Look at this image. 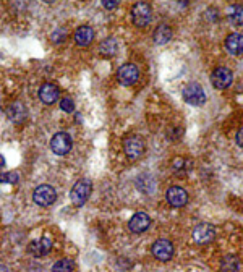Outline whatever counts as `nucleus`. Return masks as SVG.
<instances>
[{
  "instance_id": "nucleus-28",
  "label": "nucleus",
  "mask_w": 243,
  "mask_h": 272,
  "mask_svg": "<svg viewBox=\"0 0 243 272\" xmlns=\"http://www.w3.org/2000/svg\"><path fill=\"white\" fill-rule=\"evenodd\" d=\"M5 165V157L0 154V167H3Z\"/></svg>"
},
{
  "instance_id": "nucleus-24",
  "label": "nucleus",
  "mask_w": 243,
  "mask_h": 272,
  "mask_svg": "<svg viewBox=\"0 0 243 272\" xmlns=\"http://www.w3.org/2000/svg\"><path fill=\"white\" fill-rule=\"evenodd\" d=\"M230 18H232V21L235 23V25H239V26L242 25V7L240 5H234Z\"/></svg>"
},
{
  "instance_id": "nucleus-22",
  "label": "nucleus",
  "mask_w": 243,
  "mask_h": 272,
  "mask_svg": "<svg viewBox=\"0 0 243 272\" xmlns=\"http://www.w3.org/2000/svg\"><path fill=\"white\" fill-rule=\"evenodd\" d=\"M18 181V173L15 172H7V173H0V183H16Z\"/></svg>"
},
{
  "instance_id": "nucleus-16",
  "label": "nucleus",
  "mask_w": 243,
  "mask_h": 272,
  "mask_svg": "<svg viewBox=\"0 0 243 272\" xmlns=\"http://www.w3.org/2000/svg\"><path fill=\"white\" fill-rule=\"evenodd\" d=\"M94 39V31L90 26H80L75 31V42L80 47H88Z\"/></svg>"
},
{
  "instance_id": "nucleus-3",
  "label": "nucleus",
  "mask_w": 243,
  "mask_h": 272,
  "mask_svg": "<svg viewBox=\"0 0 243 272\" xmlns=\"http://www.w3.org/2000/svg\"><path fill=\"white\" fill-rule=\"evenodd\" d=\"M151 18H152V10H151V5L146 3V2H138L133 5L132 8V21L135 26L138 28H145L151 23Z\"/></svg>"
},
{
  "instance_id": "nucleus-17",
  "label": "nucleus",
  "mask_w": 243,
  "mask_h": 272,
  "mask_svg": "<svg viewBox=\"0 0 243 272\" xmlns=\"http://www.w3.org/2000/svg\"><path fill=\"white\" fill-rule=\"evenodd\" d=\"M172 28L167 25H159L154 31V42L156 44H167V42L172 39Z\"/></svg>"
},
{
  "instance_id": "nucleus-21",
  "label": "nucleus",
  "mask_w": 243,
  "mask_h": 272,
  "mask_svg": "<svg viewBox=\"0 0 243 272\" xmlns=\"http://www.w3.org/2000/svg\"><path fill=\"white\" fill-rule=\"evenodd\" d=\"M73 266L75 263L72 259H58V261L54 264V268H52V272H72L73 271Z\"/></svg>"
},
{
  "instance_id": "nucleus-12",
  "label": "nucleus",
  "mask_w": 243,
  "mask_h": 272,
  "mask_svg": "<svg viewBox=\"0 0 243 272\" xmlns=\"http://www.w3.org/2000/svg\"><path fill=\"white\" fill-rule=\"evenodd\" d=\"M149 225H151V217L146 213H136L128 222L130 232L133 233H143L149 228Z\"/></svg>"
},
{
  "instance_id": "nucleus-2",
  "label": "nucleus",
  "mask_w": 243,
  "mask_h": 272,
  "mask_svg": "<svg viewBox=\"0 0 243 272\" xmlns=\"http://www.w3.org/2000/svg\"><path fill=\"white\" fill-rule=\"evenodd\" d=\"M123 151L130 161H136L140 159L141 156L145 154L146 151V144L143 141V138L138 135H130L123 140Z\"/></svg>"
},
{
  "instance_id": "nucleus-11",
  "label": "nucleus",
  "mask_w": 243,
  "mask_h": 272,
  "mask_svg": "<svg viewBox=\"0 0 243 272\" xmlns=\"http://www.w3.org/2000/svg\"><path fill=\"white\" fill-rule=\"evenodd\" d=\"M165 198H167V203L174 208H182L188 203V193L182 186H170L165 193Z\"/></svg>"
},
{
  "instance_id": "nucleus-8",
  "label": "nucleus",
  "mask_w": 243,
  "mask_h": 272,
  "mask_svg": "<svg viewBox=\"0 0 243 272\" xmlns=\"http://www.w3.org/2000/svg\"><path fill=\"white\" fill-rule=\"evenodd\" d=\"M232 81H234L232 71H230L229 68H225V66H219V68H216L211 75V83L216 89L229 88L230 84H232Z\"/></svg>"
},
{
  "instance_id": "nucleus-30",
  "label": "nucleus",
  "mask_w": 243,
  "mask_h": 272,
  "mask_svg": "<svg viewBox=\"0 0 243 272\" xmlns=\"http://www.w3.org/2000/svg\"><path fill=\"white\" fill-rule=\"evenodd\" d=\"M43 2H46V3H52V2H55V0H43Z\"/></svg>"
},
{
  "instance_id": "nucleus-4",
  "label": "nucleus",
  "mask_w": 243,
  "mask_h": 272,
  "mask_svg": "<svg viewBox=\"0 0 243 272\" xmlns=\"http://www.w3.org/2000/svg\"><path fill=\"white\" fill-rule=\"evenodd\" d=\"M73 146V141H72V136L65 131H58L52 136L50 140V149L52 153L57 154V156H65L72 151Z\"/></svg>"
},
{
  "instance_id": "nucleus-26",
  "label": "nucleus",
  "mask_w": 243,
  "mask_h": 272,
  "mask_svg": "<svg viewBox=\"0 0 243 272\" xmlns=\"http://www.w3.org/2000/svg\"><path fill=\"white\" fill-rule=\"evenodd\" d=\"M118 3H120V0H102V5L105 10H114Z\"/></svg>"
},
{
  "instance_id": "nucleus-29",
  "label": "nucleus",
  "mask_w": 243,
  "mask_h": 272,
  "mask_svg": "<svg viewBox=\"0 0 243 272\" xmlns=\"http://www.w3.org/2000/svg\"><path fill=\"white\" fill-rule=\"evenodd\" d=\"M0 272H8V269H7V266L0 264Z\"/></svg>"
},
{
  "instance_id": "nucleus-6",
  "label": "nucleus",
  "mask_w": 243,
  "mask_h": 272,
  "mask_svg": "<svg viewBox=\"0 0 243 272\" xmlns=\"http://www.w3.org/2000/svg\"><path fill=\"white\" fill-rule=\"evenodd\" d=\"M33 199H34V203L39 204V206L47 208V206H52V204L55 203L57 193L50 185H41V186H38L36 190H34Z\"/></svg>"
},
{
  "instance_id": "nucleus-1",
  "label": "nucleus",
  "mask_w": 243,
  "mask_h": 272,
  "mask_svg": "<svg viewBox=\"0 0 243 272\" xmlns=\"http://www.w3.org/2000/svg\"><path fill=\"white\" fill-rule=\"evenodd\" d=\"M91 190H93L91 180L81 178L73 185L72 191H70V199H72V203L75 206H83V204L88 201V198H90Z\"/></svg>"
},
{
  "instance_id": "nucleus-9",
  "label": "nucleus",
  "mask_w": 243,
  "mask_h": 272,
  "mask_svg": "<svg viewBox=\"0 0 243 272\" xmlns=\"http://www.w3.org/2000/svg\"><path fill=\"white\" fill-rule=\"evenodd\" d=\"M151 253L159 261H164V263L170 261L172 256H174V245H172L169 240H157L156 243L152 245Z\"/></svg>"
},
{
  "instance_id": "nucleus-19",
  "label": "nucleus",
  "mask_w": 243,
  "mask_h": 272,
  "mask_svg": "<svg viewBox=\"0 0 243 272\" xmlns=\"http://www.w3.org/2000/svg\"><path fill=\"white\" fill-rule=\"evenodd\" d=\"M8 117L13 120V122H21V120H25L26 118V110H25V107H23V104H20V102H15V104H11L8 107Z\"/></svg>"
},
{
  "instance_id": "nucleus-5",
  "label": "nucleus",
  "mask_w": 243,
  "mask_h": 272,
  "mask_svg": "<svg viewBox=\"0 0 243 272\" xmlns=\"http://www.w3.org/2000/svg\"><path fill=\"white\" fill-rule=\"evenodd\" d=\"M183 101L190 106H203L206 102L204 89L198 83H190L183 89Z\"/></svg>"
},
{
  "instance_id": "nucleus-7",
  "label": "nucleus",
  "mask_w": 243,
  "mask_h": 272,
  "mask_svg": "<svg viewBox=\"0 0 243 272\" xmlns=\"http://www.w3.org/2000/svg\"><path fill=\"white\" fill-rule=\"evenodd\" d=\"M117 78H118V81H120V84H123V86H132V84H135L140 78L138 66L133 65V63L122 65L117 71Z\"/></svg>"
},
{
  "instance_id": "nucleus-13",
  "label": "nucleus",
  "mask_w": 243,
  "mask_h": 272,
  "mask_svg": "<svg viewBox=\"0 0 243 272\" xmlns=\"http://www.w3.org/2000/svg\"><path fill=\"white\" fill-rule=\"evenodd\" d=\"M50 250H52V241H50V238H47V237L34 240L28 246V251L31 253L34 258H43L46 255H49Z\"/></svg>"
},
{
  "instance_id": "nucleus-25",
  "label": "nucleus",
  "mask_w": 243,
  "mask_h": 272,
  "mask_svg": "<svg viewBox=\"0 0 243 272\" xmlns=\"http://www.w3.org/2000/svg\"><path fill=\"white\" fill-rule=\"evenodd\" d=\"M65 36H67V33H65V29H57V31H54V34H52V41L55 42V44H62V42L65 41Z\"/></svg>"
},
{
  "instance_id": "nucleus-10",
  "label": "nucleus",
  "mask_w": 243,
  "mask_h": 272,
  "mask_svg": "<svg viewBox=\"0 0 243 272\" xmlns=\"http://www.w3.org/2000/svg\"><path fill=\"white\" fill-rule=\"evenodd\" d=\"M214 237H216V230L209 223H199L193 230V240L196 241L198 245L211 243V241L214 240Z\"/></svg>"
},
{
  "instance_id": "nucleus-27",
  "label": "nucleus",
  "mask_w": 243,
  "mask_h": 272,
  "mask_svg": "<svg viewBox=\"0 0 243 272\" xmlns=\"http://www.w3.org/2000/svg\"><path fill=\"white\" fill-rule=\"evenodd\" d=\"M237 143H239V146H240V148L243 146V143H242V128L239 130V135H237Z\"/></svg>"
},
{
  "instance_id": "nucleus-14",
  "label": "nucleus",
  "mask_w": 243,
  "mask_h": 272,
  "mask_svg": "<svg viewBox=\"0 0 243 272\" xmlns=\"http://www.w3.org/2000/svg\"><path fill=\"white\" fill-rule=\"evenodd\" d=\"M58 94H60V91H58V88L54 83H46L39 88V99H41V102H44L47 106L57 102Z\"/></svg>"
},
{
  "instance_id": "nucleus-23",
  "label": "nucleus",
  "mask_w": 243,
  "mask_h": 272,
  "mask_svg": "<svg viewBox=\"0 0 243 272\" xmlns=\"http://www.w3.org/2000/svg\"><path fill=\"white\" fill-rule=\"evenodd\" d=\"M60 109L63 112H68V113L75 112V102H73V99L72 98H63L60 101Z\"/></svg>"
},
{
  "instance_id": "nucleus-20",
  "label": "nucleus",
  "mask_w": 243,
  "mask_h": 272,
  "mask_svg": "<svg viewBox=\"0 0 243 272\" xmlns=\"http://www.w3.org/2000/svg\"><path fill=\"white\" fill-rule=\"evenodd\" d=\"M222 272H239L240 271V259L234 256V255H229V256H225L222 259Z\"/></svg>"
},
{
  "instance_id": "nucleus-15",
  "label": "nucleus",
  "mask_w": 243,
  "mask_h": 272,
  "mask_svg": "<svg viewBox=\"0 0 243 272\" xmlns=\"http://www.w3.org/2000/svg\"><path fill=\"white\" fill-rule=\"evenodd\" d=\"M225 49L232 55H242L243 52V36L240 33H232L225 39Z\"/></svg>"
},
{
  "instance_id": "nucleus-18",
  "label": "nucleus",
  "mask_w": 243,
  "mask_h": 272,
  "mask_svg": "<svg viewBox=\"0 0 243 272\" xmlns=\"http://www.w3.org/2000/svg\"><path fill=\"white\" fill-rule=\"evenodd\" d=\"M117 51H118V44H117V41L112 38L104 39L99 46V54L104 57H114Z\"/></svg>"
}]
</instances>
